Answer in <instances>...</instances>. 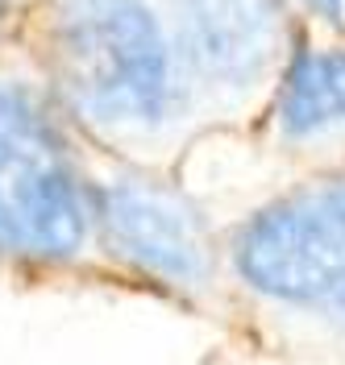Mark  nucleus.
Masks as SVG:
<instances>
[{"label":"nucleus","instance_id":"f257e3e1","mask_svg":"<svg viewBox=\"0 0 345 365\" xmlns=\"http://www.w3.org/2000/svg\"><path fill=\"white\" fill-rule=\"evenodd\" d=\"M54 71L88 116L125 129L159 125L171 63L150 9L138 0H71L54 25Z\"/></svg>","mask_w":345,"mask_h":365},{"label":"nucleus","instance_id":"f03ea898","mask_svg":"<svg viewBox=\"0 0 345 365\" xmlns=\"http://www.w3.org/2000/svg\"><path fill=\"white\" fill-rule=\"evenodd\" d=\"M84 228L88 207L50 120L25 91L0 88V250L59 257L79 250Z\"/></svg>","mask_w":345,"mask_h":365},{"label":"nucleus","instance_id":"7ed1b4c3","mask_svg":"<svg viewBox=\"0 0 345 365\" xmlns=\"http://www.w3.org/2000/svg\"><path fill=\"white\" fill-rule=\"evenodd\" d=\"M241 270L279 299H345V179L262 212L241 237Z\"/></svg>","mask_w":345,"mask_h":365},{"label":"nucleus","instance_id":"20e7f679","mask_svg":"<svg viewBox=\"0 0 345 365\" xmlns=\"http://www.w3.org/2000/svg\"><path fill=\"white\" fill-rule=\"evenodd\" d=\"M100 220L116 253L138 262L141 270L200 282L208 270V250L196 216L175 195L146 182H113L100 195Z\"/></svg>","mask_w":345,"mask_h":365},{"label":"nucleus","instance_id":"39448f33","mask_svg":"<svg viewBox=\"0 0 345 365\" xmlns=\"http://www.w3.org/2000/svg\"><path fill=\"white\" fill-rule=\"evenodd\" d=\"M187 63L216 83H246L275 50L271 0H175Z\"/></svg>","mask_w":345,"mask_h":365},{"label":"nucleus","instance_id":"423d86ee","mask_svg":"<svg viewBox=\"0 0 345 365\" xmlns=\"http://www.w3.org/2000/svg\"><path fill=\"white\" fill-rule=\"evenodd\" d=\"M337 120H345V50L304 54L283 88L287 133H316Z\"/></svg>","mask_w":345,"mask_h":365},{"label":"nucleus","instance_id":"0eeeda50","mask_svg":"<svg viewBox=\"0 0 345 365\" xmlns=\"http://www.w3.org/2000/svg\"><path fill=\"white\" fill-rule=\"evenodd\" d=\"M312 4H316L321 13H329V17H337V13H341V0H312Z\"/></svg>","mask_w":345,"mask_h":365}]
</instances>
